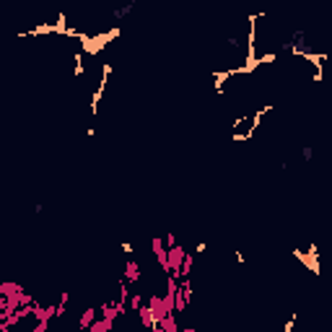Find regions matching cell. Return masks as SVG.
<instances>
[{
  "mask_svg": "<svg viewBox=\"0 0 332 332\" xmlns=\"http://www.w3.org/2000/svg\"><path fill=\"white\" fill-rule=\"evenodd\" d=\"M143 301H145V294L135 291V294H130V296H127V309H130V312H138V309L143 307Z\"/></svg>",
  "mask_w": 332,
  "mask_h": 332,
  "instance_id": "8",
  "label": "cell"
},
{
  "mask_svg": "<svg viewBox=\"0 0 332 332\" xmlns=\"http://www.w3.org/2000/svg\"><path fill=\"white\" fill-rule=\"evenodd\" d=\"M195 273V252H184V260H182V268H179V278H187Z\"/></svg>",
  "mask_w": 332,
  "mask_h": 332,
  "instance_id": "5",
  "label": "cell"
},
{
  "mask_svg": "<svg viewBox=\"0 0 332 332\" xmlns=\"http://www.w3.org/2000/svg\"><path fill=\"white\" fill-rule=\"evenodd\" d=\"M164 244H166V247H174V244H177V234H174V231H166Z\"/></svg>",
  "mask_w": 332,
  "mask_h": 332,
  "instance_id": "10",
  "label": "cell"
},
{
  "mask_svg": "<svg viewBox=\"0 0 332 332\" xmlns=\"http://www.w3.org/2000/svg\"><path fill=\"white\" fill-rule=\"evenodd\" d=\"M96 317H99V309H94V307L83 309V312H81V317H78V327H81V330H88V325L94 322Z\"/></svg>",
  "mask_w": 332,
  "mask_h": 332,
  "instance_id": "6",
  "label": "cell"
},
{
  "mask_svg": "<svg viewBox=\"0 0 332 332\" xmlns=\"http://www.w3.org/2000/svg\"><path fill=\"white\" fill-rule=\"evenodd\" d=\"M312 156H314V148H312V145H301V158H304V161H312Z\"/></svg>",
  "mask_w": 332,
  "mask_h": 332,
  "instance_id": "9",
  "label": "cell"
},
{
  "mask_svg": "<svg viewBox=\"0 0 332 332\" xmlns=\"http://www.w3.org/2000/svg\"><path fill=\"white\" fill-rule=\"evenodd\" d=\"M184 247L174 244V247H166V275H177L179 278V268H182V260H184Z\"/></svg>",
  "mask_w": 332,
  "mask_h": 332,
  "instance_id": "1",
  "label": "cell"
},
{
  "mask_svg": "<svg viewBox=\"0 0 332 332\" xmlns=\"http://www.w3.org/2000/svg\"><path fill=\"white\" fill-rule=\"evenodd\" d=\"M151 252H153V257H156V265L166 275V244H164V236H153L151 239Z\"/></svg>",
  "mask_w": 332,
  "mask_h": 332,
  "instance_id": "3",
  "label": "cell"
},
{
  "mask_svg": "<svg viewBox=\"0 0 332 332\" xmlns=\"http://www.w3.org/2000/svg\"><path fill=\"white\" fill-rule=\"evenodd\" d=\"M143 278V270H140V262L135 257H127L125 265H122V281L130 283V286H138Z\"/></svg>",
  "mask_w": 332,
  "mask_h": 332,
  "instance_id": "2",
  "label": "cell"
},
{
  "mask_svg": "<svg viewBox=\"0 0 332 332\" xmlns=\"http://www.w3.org/2000/svg\"><path fill=\"white\" fill-rule=\"evenodd\" d=\"M182 327H179V320H177V314L171 312V314H166L161 322H158V332H179Z\"/></svg>",
  "mask_w": 332,
  "mask_h": 332,
  "instance_id": "4",
  "label": "cell"
},
{
  "mask_svg": "<svg viewBox=\"0 0 332 332\" xmlns=\"http://www.w3.org/2000/svg\"><path fill=\"white\" fill-rule=\"evenodd\" d=\"M112 330H114V322L104 320V317H96V320L88 325V332H112Z\"/></svg>",
  "mask_w": 332,
  "mask_h": 332,
  "instance_id": "7",
  "label": "cell"
}]
</instances>
